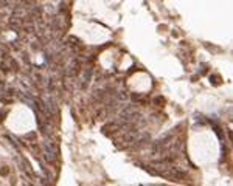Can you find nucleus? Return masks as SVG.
Segmentation results:
<instances>
[{
	"label": "nucleus",
	"mask_w": 233,
	"mask_h": 186,
	"mask_svg": "<svg viewBox=\"0 0 233 186\" xmlns=\"http://www.w3.org/2000/svg\"><path fill=\"white\" fill-rule=\"evenodd\" d=\"M210 79H212V84H213V85H218L219 82H221V76H216V75L212 76Z\"/></svg>",
	"instance_id": "2"
},
{
	"label": "nucleus",
	"mask_w": 233,
	"mask_h": 186,
	"mask_svg": "<svg viewBox=\"0 0 233 186\" xmlns=\"http://www.w3.org/2000/svg\"><path fill=\"white\" fill-rule=\"evenodd\" d=\"M116 130H120V126L115 124V122H109V124H106L104 127H103V132L106 135H114Z\"/></svg>",
	"instance_id": "1"
}]
</instances>
